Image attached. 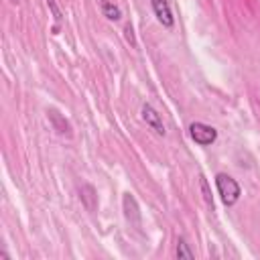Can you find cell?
Returning <instances> with one entry per match:
<instances>
[{"label": "cell", "instance_id": "4", "mask_svg": "<svg viewBox=\"0 0 260 260\" xmlns=\"http://www.w3.org/2000/svg\"><path fill=\"white\" fill-rule=\"evenodd\" d=\"M150 6L154 10V16L158 18V22L167 28H171L175 24V18H173V12L169 8V2L167 0H150Z\"/></svg>", "mask_w": 260, "mask_h": 260}, {"label": "cell", "instance_id": "8", "mask_svg": "<svg viewBox=\"0 0 260 260\" xmlns=\"http://www.w3.org/2000/svg\"><path fill=\"white\" fill-rule=\"evenodd\" d=\"M102 12H104V16L108 20H120V16H122L120 8L110 0H102Z\"/></svg>", "mask_w": 260, "mask_h": 260}, {"label": "cell", "instance_id": "9", "mask_svg": "<svg viewBox=\"0 0 260 260\" xmlns=\"http://www.w3.org/2000/svg\"><path fill=\"white\" fill-rule=\"evenodd\" d=\"M175 254H177V258H193V256H195V254H193V250H189V244H187L183 238H179V240H177Z\"/></svg>", "mask_w": 260, "mask_h": 260}, {"label": "cell", "instance_id": "7", "mask_svg": "<svg viewBox=\"0 0 260 260\" xmlns=\"http://www.w3.org/2000/svg\"><path fill=\"white\" fill-rule=\"evenodd\" d=\"M79 199H81V203L85 205L87 211H95L98 209V195H95V189L89 183H83L79 187Z\"/></svg>", "mask_w": 260, "mask_h": 260}, {"label": "cell", "instance_id": "5", "mask_svg": "<svg viewBox=\"0 0 260 260\" xmlns=\"http://www.w3.org/2000/svg\"><path fill=\"white\" fill-rule=\"evenodd\" d=\"M47 118L51 120V124H53V128L57 130V134H61V136H71L73 132H71V124L65 120V116H61L57 110H47Z\"/></svg>", "mask_w": 260, "mask_h": 260}, {"label": "cell", "instance_id": "13", "mask_svg": "<svg viewBox=\"0 0 260 260\" xmlns=\"http://www.w3.org/2000/svg\"><path fill=\"white\" fill-rule=\"evenodd\" d=\"M10 2H20V0H10Z\"/></svg>", "mask_w": 260, "mask_h": 260}, {"label": "cell", "instance_id": "1", "mask_svg": "<svg viewBox=\"0 0 260 260\" xmlns=\"http://www.w3.org/2000/svg\"><path fill=\"white\" fill-rule=\"evenodd\" d=\"M215 187H217V193H219V197H221V201L225 205H234L240 199V195H242L238 181L232 179L225 173H217L215 175Z\"/></svg>", "mask_w": 260, "mask_h": 260}, {"label": "cell", "instance_id": "2", "mask_svg": "<svg viewBox=\"0 0 260 260\" xmlns=\"http://www.w3.org/2000/svg\"><path fill=\"white\" fill-rule=\"evenodd\" d=\"M189 136H191L197 144L207 146V144H213V142H215L217 132H215V128H211V126H207V124H203V122H193V124L189 126Z\"/></svg>", "mask_w": 260, "mask_h": 260}, {"label": "cell", "instance_id": "10", "mask_svg": "<svg viewBox=\"0 0 260 260\" xmlns=\"http://www.w3.org/2000/svg\"><path fill=\"white\" fill-rule=\"evenodd\" d=\"M199 187H201V193H203L205 203L213 209V197H211V189H209V183H207V179H205V177H199Z\"/></svg>", "mask_w": 260, "mask_h": 260}, {"label": "cell", "instance_id": "11", "mask_svg": "<svg viewBox=\"0 0 260 260\" xmlns=\"http://www.w3.org/2000/svg\"><path fill=\"white\" fill-rule=\"evenodd\" d=\"M47 6H49V10L53 12V18H55V22L59 24L63 16H61V10H59V6H57V2H55V0H47Z\"/></svg>", "mask_w": 260, "mask_h": 260}, {"label": "cell", "instance_id": "6", "mask_svg": "<svg viewBox=\"0 0 260 260\" xmlns=\"http://www.w3.org/2000/svg\"><path fill=\"white\" fill-rule=\"evenodd\" d=\"M122 209H124V215H126L128 221H134V223L140 221L138 203H136V199H134L130 193H124V197H122Z\"/></svg>", "mask_w": 260, "mask_h": 260}, {"label": "cell", "instance_id": "12", "mask_svg": "<svg viewBox=\"0 0 260 260\" xmlns=\"http://www.w3.org/2000/svg\"><path fill=\"white\" fill-rule=\"evenodd\" d=\"M124 32H126V41H128V43L134 47V45H136V39H134V30H132V26H130V24H126Z\"/></svg>", "mask_w": 260, "mask_h": 260}, {"label": "cell", "instance_id": "3", "mask_svg": "<svg viewBox=\"0 0 260 260\" xmlns=\"http://www.w3.org/2000/svg\"><path fill=\"white\" fill-rule=\"evenodd\" d=\"M140 112H142V120H144L158 136H165V124H162V120H160V114H158L150 104H144Z\"/></svg>", "mask_w": 260, "mask_h": 260}]
</instances>
